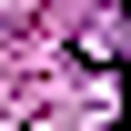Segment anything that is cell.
<instances>
[{
  "label": "cell",
  "instance_id": "cell-1",
  "mask_svg": "<svg viewBox=\"0 0 131 131\" xmlns=\"http://www.w3.org/2000/svg\"><path fill=\"white\" fill-rule=\"evenodd\" d=\"M121 50H131V10H121V0L91 10L81 30H71V61H121Z\"/></svg>",
  "mask_w": 131,
  "mask_h": 131
}]
</instances>
